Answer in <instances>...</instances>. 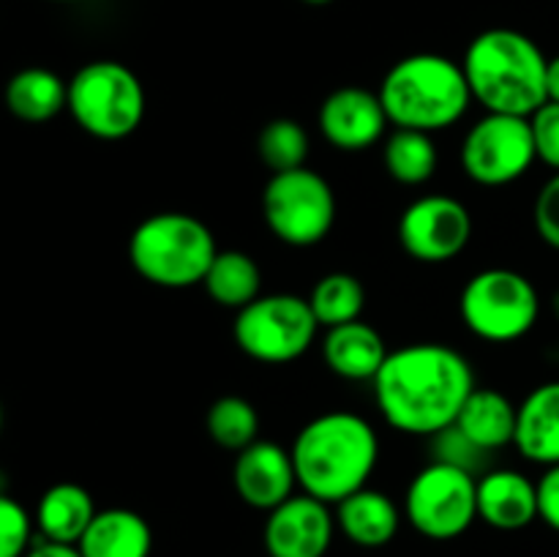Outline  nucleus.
Returning a JSON list of instances; mask_svg holds the SVG:
<instances>
[{"instance_id":"f257e3e1","label":"nucleus","mask_w":559,"mask_h":557,"mask_svg":"<svg viewBox=\"0 0 559 557\" xmlns=\"http://www.w3.org/2000/svg\"><path fill=\"white\" fill-rule=\"evenodd\" d=\"M374 402L388 426L415 437H431L456 424L473 393V364L442 342H415L391 349L371 380Z\"/></svg>"},{"instance_id":"f03ea898","label":"nucleus","mask_w":559,"mask_h":557,"mask_svg":"<svg viewBox=\"0 0 559 557\" xmlns=\"http://www.w3.org/2000/svg\"><path fill=\"white\" fill-rule=\"evenodd\" d=\"M289 453L298 489L336 506L353 491L369 486L380 462V437L364 415L331 410L311 418L295 435Z\"/></svg>"},{"instance_id":"7ed1b4c3","label":"nucleus","mask_w":559,"mask_h":557,"mask_svg":"<svg viewBox=\"0 0 559 557\" xmlns=\"http://www.w3.org/2000/svg\"><path fill=\"white\" fill-rule=\"evenodd\" d=\"M544 49L516 27H489L467 44L462 58L473 102L486 112L530 118L546 104Z\"/></svg>"},{"instance_id":"20e7f679","label":"nucleus","mask_w":559,"mask_h":557,"mask_svg":"<svg viewBox=\"0 0 559 557\" xmlns=\"http://www.w3.org/2000/svg\"><path fill=\"white\" fill-rule=\"evenodd\" d=\"M377 93L393 129L426 134L456 126L473 104L462 63L440 52H415L396 60Z\"/></svg>"},{"instance_id":"39448f33","label":"nucleus","mask_w":559,"mask_h":557,"mask_svg":"<svg viewBox=\"0 0 559 557\" xmlns=\"http://www.w3.org/2000/svg\"><path fill=\"white\" fill-rule=\"evenodd\" d=\"M216 235L202 218L183 211H162L142 218L129 238V262L147 284L189 289L202 284L213 257Z\"/></svg>"},{"instance_id":"423d86ee","label":"nucleus","mask_w":559,"mask_h":557,"mask_svg":"<svg viewBox=\"0 0 559 557\" xmlns=\"http://www.w3.org/2000/svg\"><path fill=\"white\" fill-rule=\"evenodd\" d=\"M66 109L85 134L118 142L142 126L147 93L140 76L120 60H91L69 80Z\"/></svg>"},{"instance_id":"0eeeda50","label":"nucleus","mask_w":559,"mask_h":557,"mask_svg":"<svg viewBox=\"0 0 559 557\" xmlns=\"http://www.w3.org/2000/svg\"><path fill=\"white\" fill-rule=\"evenodd\" d=\"M459 315L473 336L511 344L538 325L540 293L533 278L513 268H484L464 284Z\"/></svg>"},{"instance_id":"6e6552de","label":"nucleus","mask_w":559,"mask_h":557,"mask_svg":"<svg viewBox=\"0 0 559 557\" xmlns=\"http://www.w3.org/2000/svg\"><path fill=\"white\" fill-rule=\"evenodd\" d=\"M320 333L309 298L295 293L260 295L235 315L233 336L240 353L260 364H293L311 349Z\"/></svg>"},{"instance_id":"1a4fd4ad","label":"nucleus","mask_w":559,"mask_h":557,"mask_svg":"<svg viewBox=\"0 0 559 557\" xmlns=\"http://www.w3.org/2000/svg\"><path fill=\"white\" fill-rule=\"evenodd\" d=\"M262 218L282 244L295 249L322 244L336 224L333 186L309 167L271 175L262 191Z\"/></svg>"},{"instance_id":"9d476101","label":"nucleus","mask_w":559,"mask_h":557,"mask_svg":"<svg viewBox=\"0 0 559 557\" xmlns=\"http://www.w3.org/2000/svg\"><path fill=\"white\" fill-rule=\"evenodd\" d=\"M402 511L424 538H459L478 519V478L451 464L429 462L409 481Z\"/></svg>"},{"instance_id":"9b49d317","label":"nucleus","mask_w":559,"mask_h":557,"mask_svg":"<svg viewBox=\"0 0 559 557\" xmlns=\"http://www.w3.org/2000/svg\"><path fill=\"white\" fill-rule=\"evenodd\" d=\"M459 158L473 183L486 189L516 183L538 162L530 118L486 112L464 134Z\"/></svg>"},{"instance_id":"f8f14e48","label":"nucleus","mask_w":559,"mask_h":557,"mask_svg":"<svg viewBox=\"0 0 559 557\" xmlns=\"http://www.w3.org/2000/svg\"><path fill=\"white\" fill-rule=\"evenodd\" d=\"M473 238V213L451 194H424L399 216L404 254L426 265H442L462 254Z\"/></svg>"},{"instance_id":"ddd939ff","label":"nucleus","mask_w":559,"mask_h":557,"mask_svg":"<svg viewBox=\"0 0 559 557\" xmlns=\"http://www.w3.org/2000/svg\"><path fill=\"white\" fill-rule=\"evenodd\" d=\"M336 533L333 506L295 491L289 500L267 511L262 541L267 557H325Z\"/></svg>"},{"instance_id":"4468645a","label":"nucleus","mask_w":559,"mask_h":557,"mask_svg":"<svg viewBox=\"0 0 559 557\" xmlns=\"http://www.w3.org/2000/svg\"><path fill=\"white\" fill-rule=\"evenodd\" d=\"M317 126L336 151L360 153L385 140L391 120L382 107L380 93L369 87L344 85L328 93L325 102L320 104Z\"/></svg>"},{"instance_id":"2eb2a0df","label":"nucleus","mask_w":559,"mask_h":557,"mask_svg":"<svg viewBox=\"0 0 559 557\" xmlns=\"http://www.w3.org/2000/svg\"><path fill=\"white\" fill-rule=\"evenodd\" d=\"M233 486L254 511H273L298 489L293 453L273 440H257L235 453Z\"/></svg>"},{"instance_id":"dca6fc26","label":"nucleus","mask_w":559,"mask_h":557,"mask_svg":"<svg viewBox=\"0 0 559 557\" xmlns=\"http://www.w3.org/2000/svg\"><path fill=\"white\" fill-rule=\"evenodd\" d=\"M478 519L516 533L538 519V484L513 467H491L478 478Z\"/></svg>"},{"instance_id":"f3484780","label":"nucleus","mask_w":559,"mask_h":557,"mask_svg":"<svg viewBox=\"0 0 559 557\" xmlns=\"http://www.w3.org/2000/svg\"><path fill=\"white\" fill-rule=\"evenodd\" d=\"M333 513H336L338 533L360 549H382L391 544L404 519V511L396 506V500L371 486L344 497L342 502L333 506Z\"/></svg>"},{"instance_id":"a211bd4d","label":"nucleus","mask_w":559,"mask_h":557,"mask_svg":"<svg viewBox=\"0 0 559 557\" xmlns=\"http://www.w3.org/2000/svg\"><path fill=\"white\" fill-rule=\"evenodd\" d=\"M388 344L374 325L364 320L328 328L322 336V358L336 377L349 382H371L388 358Z\"/></svg>"},{"instance_id":"6ab92c4d","label":"nucleus","mask_w":559,"mask_h":557,"mask_svg":"<svg viewBox=\"0 0 559 557\" xmlns=\"http://www.w3.org/2000/svg\"><path fill=\"white\" fill-rule=\"evenodd\" d=\"M513 446L540 467L559 464V380L540 382L522 399Z\"/></svg>"},{"instance_id":"aec40b11","label":"nucleus","mask_w":559,"mask_h":557,"mask_svg":"<svg viewBox=\"0 0 559 557\" xmlns=\"http://www.w3.org/2000/svg\"><path fill=\"white\" fill-rule=\"evenodd\" d=\"M96 513L98 508L85 486L74 481H60L38 497L33 522H36L38 538L76 546Z\"/></svg>"},{"instance_id":"412c9836","label":"nucleus","mask_w":559,"mask_h":557,"mask_svg":"<svg viewBox=\"0 0 559 557\" xmlns=\"http://www.w3.org/2000/svg\"><path fill=\"white\" fill-rule=\"evenodd\" d=\"M82 557H151L153 530L131 508H104L76 544Z\"/></svg>"},{"instance_id":"4be33fe9","label":"nucleus","mask_w":559,"mask_h":557,"mask_svg":"<svg viewBox=\"0 0 559 557\" xmlns=\"http://www.w3.org/2000/svg\"><path fill=\"white\" fill-rule=\"evenodd\" d=\"M516 415L519 404H513L506 393L497 391V388L475 386L467 402H464L462 413H459L456 426L469 440H475L480 448L495 453L500 448L513 446Z\"/></svg>"},{"instance_id":"5701e85b","label":"nucleus","mask_w":559,"mask_h":557,"mask_svg":"<svg viewBox=\"0 0 559 557\" xmlns=\"http://www.w3.org/2000/svg\"><path fill=\"white\" fill-rule=\"evenodd\" d=\"M3 102L16 120L47 123V120L58 118L69 104V82L60 80L55 71L31 66V69L16 71L5 82Z\"/></svg>"},{"instance_id":"b1692460","label":"nucleus","mask_w":559,"mask_h":557,"mask_svg":"<svg viewBox=\"0 0 559 557\" xmlns=\"http://www.w3.org/2000/svg\"><path fill=\"white\" fill-rule=\"evenodd\" d=\"M207 298L224 309L240 311L262 295V271L257 260L238 249H218L202 278Z\"/></svg>"},{"instance_id":"393cba45","label":"nucleus","mask_w":559,"mask_h":557,"mask_svg":"<svg viewBox=\"0 0 559 557\" xmlns=\"http://www.w3.org/2000/svg\"><path fill=\"white\" fill-rule=\"evenodd\" d=\"M382 164L385 173L402 186H424L435 178L440 151L431 134L413 129H393L382 140Z\"/></svg>"},{"instance_id":"a878e982","label":"nucleus","mask_w":559,"mask_h":557,"mask_svg":"<svg viewBox=\"0 0 559 557\" xmlns=\"http://www.w3.org/2000/svg\"><path fill=\"white\" fill-rule=\"evenodd\" d=\"M309 306L314 311L320 328H336L344 322L360 320L366 306V289L358 276L347 271L325 273L320 282L311 287Z\"/></svg>"},{"instance_id":"bb28decb","label":"nucleus","mask_w":559,"mask_h":557,"mask_svg":"<svg viewBox=\"0 0 559 557\" xmlns=\"http://www.w3.org/2000/svg\"><path fill=\"white\" fill-rule=\"evenodd\" d=\"M205 431L224 451H243L260 440V413L243 396H222L207 407Z\"/></svg>"},{"instance_id":"cd10ccee","label":"nucleus","mask_w":559,"mask_h":557,"mask_svg":"<svg viewBox=\"0 0 559 557\" xmlns=\"http://www.w3.org/2000/svg\"><path fill=\"white\" fill-rule=\"evenodd\" d=\"M309 131L293 118H276L262 126L257 137V156L271 169V175L306 167L309 158Z\"/></svg>"},{"instance_id":"c85d7f7f","label":"nucleus","mask_w":559,"mask_h":557,"mask_svg":"<svg viewBox=\"0 0 559 557\" xmlns=\"http://www.w3.org/2000/svg\"><path fill=\"white\" fill-rule=\"evenodd\" d=\"M429 451L431 462L451 464V467L464 470V473L475 475V478H480L486 470H491V453L486 448H480L475 440H469L456 424L445 426L442 431L431 435Z\"/></svg>"},{"instance_id":"c756f323","label":"nucleus","mask_w":559,"mask_h":557,"mask_svg":"<svg viewBox=\"0 0 559 557\" xmlns=\"http://www.w3.org/2000/svg\"><path fill=\"white\" fill-rule=\"evenodd\" d=\"M36 541V522L27 508L0 491V557H25Z\"/></svg>"},{"instance_id":"7c9ffc66","label":"nucleus","mask_w":559,"mask_h":557,"mask_svg":"<svg viewBox=\"0 0 559 557\" xmlns=\"http://www.w3.org/2000/svg\"><path fill=\"white\" fill-rule=\"evenodd\" d=\"M533 140L538 162L559 173V104L546 102L544 107L530 115Z\"/></svg>"},{"instance_id":"2f4dec72","label":"nucleus","mask_w":559,"mask_h":557,"mask_svg":"<svg viewBox=\"0 0 559 557\" xmlns=\"http://www.w3.org/2000/svg\"><path fill=\"white\" fill-rule=\"evenodd\" d=\"M533 224L538 238L559 251V173L551 175L533 202Z\"/></svg>"},{"instance_id":"473e14b6","label":"nucleus","mask_w":559,"mask_h":557,"mask_svg":"<svg viewBox=\"0 0 559 557\" xmlns=\"http://www.w3.org/2000/svg\"><path fill=\"white\" fill-rule=\"evenodd\" d=\"M535 484H538V519L559 533V464L546 467Z\"/></svg>"},{"instance_id":"72a5a7b5","label":"nucleus","mask_w":559,"mask_h":557,"mask_svg":"<svg viewBox=\"0 0 559 557\" xmlns=\"http://www.w3.org/2000/svg\"><path fill=\"white\" fill-rule=\"evenodd\" d=\"M25 557H82L80 549L71 544H55V541H44L36 538L33 546L27 549Z\"/></svg>"},{"instance_id":"f704fd0d","label":"nucleus","mask_w":559,"mask_h":557,"mask_svg":"<svg viewBox=\"0 0 559 557\" xmlns=\"http://www.w3.org/2000/svg\"><path fill=\"white\" fill-rule=\"evenodd\" d=\"M546 102L559 104V55L549 58L546 66Z\"/></svg>"},{"instance_id":"c9c22d12","label":"nucleus","mask_w":559,"mask_h":557,"mask_svg":"<svg viewBox=\"0 0 559 557\" xmlns=\"http://www.w3.org/2000/svg\"><path fill=\"white\" fill-rule=\"evenodd\" d=\"M551 311H555V317L559 320V289L555 293V298H551Z\"/></svg>"},{"instance_id":"e433bc0d","label":"nucleus","mask_w":559,"mask_h":557,"mask_svg":"<svg viewBox=\"0 0 559 557\" xmlns=\"http://www.w3.org/2000/svg\"><path fill=\"white\" fill-rule=\"evenodd\" d=\"M304 3H309V5H328V3H333V0H304Z\"/></svg>"},{"instance_id":"4c0bfd02","label":"nucleus","mask_w":559,"mask_h":557,"mask_svg":"<svg viewBox=\"0 0 559 557\" xmlns=\"http://www.w3.org/2000/svg\"><path fill=\"white\" fill-rule=\"evenodd\" d=\"M52 3H74V0H52Z\"/></svg>"},{"instance_id":"58836bf2","label":"nucleus","mask_w":559,"mask_h":557,"mask_svg":"<svg viewBox=\"0 0 559 557\" xmlns=\"http://www.w3.org/2000/svg\"><path fill=\"white\" fill-rule=\"evenodd\" d=\"M0 426H3V407H0Z\"/></svg>"}]
</instances>
